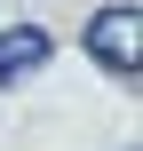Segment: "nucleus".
I'll return each instance as SVG.
<instances>
[{
	"label": "nucleus",
	"instance_id": "1",
	"mask_svg": "<svg viewBox=\"0 0 143 151\" xmlns=\"http://www.w3.org/2000/svg\"><path fill=\"white\" fill-rule=\"evenodd\" d=\"M88 56H96L111 80H135V64H143V16L127 0H111V8L88 16Z\"/></svg>",
	"mask_w": 143,
	"mask_h": 151
},
{
	"label": "nucleus",
	"instance_id": "2",
	"mask_svg": "<svg viewBox=\"0 0 143 151\" xmlns=\"http://www.w3.org/2000/svg\"><path fill=\"white\" fill-rule=\"evenodd\" d=\"M48 48H56V40H48L40 24H16V32H0V88H16L24 72H40V64H48Z\"/></svg>",
	"mask_w": 143,
	"mask_h": 151
}]
</instances>
